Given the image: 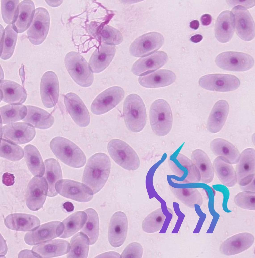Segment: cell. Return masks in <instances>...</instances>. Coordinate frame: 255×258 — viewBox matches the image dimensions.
I'll return each mask as SVG.
<instances>
[{
	"mask_svg": "<svg viewBox=\"0 0 255 258\" xmlns=\"http://www.w3.org/2000/svg\"><path fill=\"white\" fill-rule=\"evenodd\" d=\"M203 39V36L199 34H197L192 36L190 38V40L194 43L200 42Z\"/></svg>",
	"mask_w": 255,
	"mask_h": 258,
	"instance_id": "obj_56",
	"label": "cell"
},
{
	"mask_svg": "<svg viewBox=\"0 0 255 258\" xmlns=\"http://www.w3.org/2000/svg\"><path fill=\"white\" fill-rule=\"evenodd\" d=\"M1 100L10 104H21L27 98L24 88L18 84L12 81L2 80L0 81Z\"/></svg>",
	"mask_w": 255,
	"mask_h": 258,
	"instance_id": "obj_27",
	"label": "cell"
},
{
	"mask_svg": "<svg viewBox=\"0 0 255 258\" xmlns=\"http://www.w3.org/2000/svg\"><path fill=\"white\" fill-rule=\"evenodd\" d=\"M14 177L12 174L8 173H5L3 176V182L5 185H10L14 183Z\"/></svg>",
	"mask_w": 255,
	"mask_h": 258,
	"instance_id": "obj_53",
	"label": "cell"
},
{
	"mask_svg": "<svg viewBox=\"0 0 255 258\" xmlns=\"http://www.w3.org/2000/svg\"><path fill=\"white\" fill-rule=\"evenodd\" d=\"M0 115L3 124L11 123L23 119L26 116V106L21 104H10L0 108Z\"/></svg>",
	"mask_w": 255,
	"mask_h": 258,
	"instance_id": "obj_41",
	"label": "cell"
},
{
	"mask_svg": "<svg viewBox=\"0 0 255 258\" xmlns=\"http://www.w3.org/2000/svg\"><path fill=\"white\" fill-rule=\"evenodd\" d=\"M253 236L248 232H242L227 238L221 244L220 252L226 256H232L241 253L248 249L253 244Z\"/></svg>",
	"mask_w": 255,
	"mask_h": 258,
	"instance_id": "obj_19",
	"label": "cell"
},
{
	"mask_svg": "<svg viewBox=\"0 0 255 258\" xmlns=\"http://www.w3.org/2000/svg\"><path fill=\"white\" fill-rule=\"evenodd\" d=\"M167 54L162 51H158L141 58L133 64L132 71L134 75L142 76L160 68L167 62Z\"/></svg>",
	"mask_w": 255,
	"mask_h": 258,
	"instance_id": "obj_22",
	"label": "cell"
},
{
	"mask_svg": "<svg viewBox=\"0 0 255 258\" xmlns=\"http://www.w3.org/2000/svg\"><path fill=\"white\" fill-rule=\"evenodd\" d=\"M0 156L12 161L19 160L23 157L24 152L21 147L4 139L0 141Z\"/></svg>",
	"mask_w": 255,
	"mask_h": 258,
	"instance_id": "obj_45",
	"label": "cell"
},
{
	"mask_svg": "<svg viewBox=\"0 0 255 258\" xmlns=\"http://www.w3.org/2000/svg\"><path fill=\"white\" fill-rule=\"evenodd\" d=\"M3 138L15 144H21L31 141L36 134L34 127L30 124L19 122L4 126L2 128Z\"/></svg>",
	"mask_w": 255,
	"mask_h": 258,
	"instance_id": "obj_17",
	"label": "cell"
},
{
	"mask_svg": "<svg viewBox=\"0 0 255 258\" xmlns=\"http://www.w3.org/2000/svg\"><path fill=\"white\" fill-rule=\"evenodd\" d=\"M255 174L249 175L238 183L243 191L255 192Z\"/></svg>",
	"mask_w": 255,
	"mask_h": 258,
	"instance_id": "obj_50",
	"label": "cell"
},
{
	"mask_svg": "<svg viewBox=\"0 0 255 258\" xmlns=\"http://www.w3.org/2000/svg\"><path fill=\"white\" fill-rule=\"evenodd\" d=\"M191 158L199 172L200 182L206 184L211 182L214 178V171L211 162L207 154L201 149H196L192 152Z\"/></svg>",
	"mask_w": 255,
	"mask_h": 258,
	"instance_id": "obj_31",
	"label": "cell"
},
{
	"mask_svg": "<svg viewBox=\"0 0 255 258\" xmlns=\"http://www.w3.org/2000/svg\"><path fill=\"white\" fill-rule=\"evenodd\" d=\"M48 186L44 177L35 176L29 182L26 196V205L35 211L42 208L48 194Z\"/></svg>",
	"mask_w": 255,
	"mask_h": 258,
	"instance_id": "obj_13",
	"label": "cell"
},
{
	"mask_svg": "<svg viewBox=\"0 0 255 258\" xmlns=\"http://www.w3.org/2000/svg\"><path fill=\"white\" fill-rule=\"evenodd\" d=\"M70 248V244L67 241L56 239L36 245L32 250L41 257L51 258L66 254L69 251Z\"/></svg>",
	"mask_w": 255,
	"mask_h": 258,
	"instance_id": "obj_25",
	"label": "cell"
},
{
	"mask_svg": "<svg viewBox=\"0 0 255 258\" xmlns=\"http://www.w3.org/2000/svg\"><path fill=\"white\" fill-rule=\"evenodd\" d=\"M215 62L219 68L233 71H244L251 68L254 64L253 58L246 53L238 52H222L216 57Z\"/></svg>",
	"mask_w": 255,
	"mask_h": 258,
	"instance_id": "obj_8",
	"label": "cell"
},
{
	"mask_svg": "<svg viewBox=\"0 0 255 258\" xmlns=\"http://www.w3.org/2000/svg\"><path fill=\"white\" fill-rule=\"evenodd\" d=\"M213 166L214 172L223 185L230 187L236 184V174L232 164L223 158L218 157L214 160Z\"/></svg>",
	"mask_w": 255,
	"mask_h": 258,
	"instance_id": "obj_32",
	"label": "cell"
},
{
	"mask_svg": "<svg viewBox=\"0 0 255 258\" xmlns=\"http://www.w3.org/2000/svg\"><path fill=\"white\" fill-rule=\"evenodd\" d=\"M45 171L44 178L47 182L48 189L47 195L53 197L57 195L55 189V185L62 178V173L60 166L55 159L49 158L44 161Z\"/></svg>",
	"mask_w": 255,
	"mask_h": 258,
	"instance_id": "obj_37",
	"label": "cell"
},
{
	"mask_svg": "<svg viewBox=\"0 0 255 258\" xmlns=\"http://www.w3.org/2000/svg\"><path fill=\"white\" fill-rule=\"evenodd\" d=\"M40 91L45 106L51 108L56 105L58 99L59 88L58 78L54 72L48 71L44 74L41 79Z\"/></svg>",
	"mask_w": 255,
	"mask_h": 258,
	"instance_id": "obj_20",
	"label": "cell"
},
{
	"mask_svg": "<svg viewBox=\"0 0 255 258\" xmlns=\"http://www.w3.org/2000/svg\"><path fill=\"white\" fill-rule=\"evenodd\" d=\"M85 212L87 215V220L81 229V232L89 238L90 244L95 243L98 238L99 230V221L97 213L93 209L89 208Z\"/></svg>",
	"mask_w": 255,
	"mask_h": 258,
	"instance_id": "obj_42",
	"label": "cell"
},
{
	"mask_svg": "<svg viewBox=\"0 0 255 258\" xmlns=\"http://www.w3.org/2000/svg\"><path fill=\"white\" fill-rule=\"evenodd\" d=\"M24 158L27 165L34 176L41 177L45 172L44 164L38 150L34 146L28 144L24 148Z\"/></svg>",
	"mask_w": 255,
	"mask_h": 258,
	"instance_id": "obj_36",
	"label": "cell"
},
{
	"mask_svg": "<svg viewBox=\"0 0 255 258\" xmlns=\"http://www.w3.org/2000/svg\"><path fill=\"white\" fill-rule=\"evenodd\" d=\"M236 172L237 182L250 175L255 174V152L252 148L244 150L236 163Z\"/></svg>",
	"mask_w": 255,
	"mask_h": 258,
	"instance_id": "obj_35",
	"label": "cell"
},
{
	"mask_svg": "<svg viewBox=\"0 0 255 258\" xmlns=\"http://www.w3.org/2000/svg\"><path fill=\"white\" fill-rule=\"evenodd\" d=\"M101 35L102 41L105 43L111 45H119L123 40L122 36L119 30L107 25L102 28Z\"/></svg>",
	"mask_w": 255,
	"mask_h": 258,
	"instance_id": "obj_48",
	"label": "cell"
},
{
	"mask_svg": "<svg viewBox=\"0 0 255 258\" xmlns=\"http://www.w3.org/2000/svg\"><path fill=\"white\" fill-rule=\"evenodd\" d=\"M50 19L47 10L42 7L37 8L27 30L28 38L35 45L41 44L44 40L48 32Z\"/></svg>",
	"mask_w": 255,
	"mask_h": 258,
	"instance_id": "obj_9",
	"label": "cell"
},
{
	"mask_svg": "<svg viewBox=\"0 0 255 258\" xmlns=\"http://www.w3.org/2000/svg\"><path fill=\"white\" fill-rule=\"evenodd\" d=\"M110 161L108 156L102 153H96L88 159L84 170L82 181L95 194L103 188L110 171Z\"/></svg>",
	"mask_w": 255,
	"mask_h": 258,
	"instance_id": "obj_1",
	"label": "cell"
},
{
	"mask_svg": "<svg viewBox=\"0 0 255 258\" xmlns=\"http://www.w3.org/2000/svg\"><path fill=\"white\" fill-rule=\"evenodd\" d=\"M176 76L172 71L161 69L141 76L139 82L142 86L146 88H156L169 85L175 81Z\"/></svg>",
	"mask_w": 255,
	"mask_h": 258,
	"instance_id": "obj_24",
	"label": "cell"
},
{
	"mask_svg": "<svg viewBox=\"0 0 255 258\" xmlns=\"http://www.w3.org/2000/svg\"><path fill=\"white\" fill-rule=\"evenodd\" d=\"M108 150L112 159L123 168L134 171L139 167L140 161L138 155L124 141L118 139H112L108 144Z\"/></svg>",
	"mask_w": 255,
	"mask_h": 258,
	"instance_id": "obj_6",
	"label": "cell"
},
{
	"mask_svg": "<svg viewBox=\"0 0 255 258\" xmlns=\"http://www.w3.org/2000/svg\"><path fill=\"white\" fill-rule=\"evenodd\" d=\"M169 187L175 196L187 206L193 208L195 205L199 206L202 205L203 201L202 197L197 188H178L170 186Z\"/></svg>",
	"mask_w": 255,
	"mask_h": 258,
	"instance_id": "obj_38",
	"label": "cell"
},
{
	"mask_svg": "<svg viewBox=\"0 0 255 258\" xmlns=\"http://www.w3.org/2000/svg\"><path fill=\"white\" fill-rule=\"evenodd\" d=\"M64 101L67 110L75 122L80 127L87 126L90 121V114L80 98L76 94L70 92L65 96Z\"/></svg>",
	"mask_w": 255,
	"mask_h": 258,
	"instance_id": "obj_18",
	"label": "cell"
},
{
	"mask_svg": "<svg viewBox=\"0 0 255 258\" xmlns=\"http://www.w3.org/2000/svg\"><path fill=\"white\" fill-rule=\"evenodd\" d=\"M17 37V32L12 25L7 26L4 30L2 38L0 57L6 60L10 58L14 52Z\"/></svg>",
	"mask_w": 255,
	"mask_h": 258,
	"instance_id": "obj_43",
	"label": "cell"
},
{
	"mask_svg": "<svg viewBox=\"0 0 255 258\" xmlns=\"http://www.w3.org/2000/svg\"><path fill=\"white\" fill-rule=\"evenodd\" d=\"M64 230V226L62 222L56 221H50L26 233L24 236V240L28 245H35L59 237Z\"/></svg>",
	"mask_w": 255,
	"mask_h": 258,
	"instance_id": "obj_14",
	"label": "cell"
},
{
	"mask_svg": "<svg viewBox=\"0 0 255 258\" xmlns=\"http://www.w3.org/2000/svg\"><path fill=\"white\" fill-rule=\"evenodd\" d=\"M35 6L31 0H24L19 4L17 14L12 26L17 32L25 31L29 27L35 12Z\"/></svg>",
	"mask_w": 255,
	"mask_h": 258,
	"instance_id": "obj_33",
	"label": "cell"
},
{
	"mask_svg": "<svg viewBox=\"0 0 255 258\" xmlns=\"http://www.w3.org/2000/svg\"><path fill=\"white\" fill-rule=\"evenodd\" d=\"M236 33L242 39L252 40L255 37V25L253 18L245 7L241 5L235 6L232 9Z\"/></svg>",
	"mask_w": 255,
	"mask_h": 258,
	"instance_id": "obj_16",
	"label": "cell"
},
{
	"mask_svg": "<svg viewBox=\"0 0 255 258\" xmlns=\"http://www.w3.org/2000/svg\"><path fill=\"white\" fill-rule=\"evenodd\" d=\"M2 239L3 242H2L3 241L2 239L1 238V240L3 242L2 243L1 241V256H4V255L6 253L7 251V247L6 243L3 237Z\"/></svg>",
	"mask_w": 255,
	"mask_h": 258,
	"instance_id": "obj_55",
	"label": "cell"
},
{
	"mask_svg": "<svg viewBox=\"0 0 255 258\" xmlns=\"http://www.w3.org/2000/svg\"><path fill=\"white\" fill-rule=\"evenodd\" d=\"M199 84L202 88L209 90L226 92L237 89L240 82L239 79L233 75L214 74L202 76L199 80Z\"/></svg>",
	"mask_w": 255,
	"mask_h": 258,
	"instance_id": "obj_12",
	"label": "cell"
},
{
	"mask_svg": "<svg viewBox=\"0 0 255 258\" xmlns=\"http://www.w3.org/2000/svg\"><path fill=\"white\" fill-rule=\"evenodd\" d=\"M235 23L233 14L230 11L222 12L217 19L215 26V35L220 42L225 43L231 39L234 32Z\"/></svg>",
	"mask_w": 255,
	"mask_h": 258,
	"instance_id": "obj_26",
	"label": "cell"
},
{
	"mask_svg": "<svg viewBox=\"0 0 255 258\" xmlns=\"http://www.w3.org/2000/svg\"><path fill=\"white\" fill-rule=\"evenodd\" d=\"M211 150L216 156L225 159L232 164H236L240 154L237 149L232 144L221 138H216L211 142Z\"/></svg>",
	"mask_w": 255,
	"mask_h": 258,
	"instance_id": "obj_34",
	"label": "cell"
},
{
	"mask_svg": "<svg viewBox=\"0 0 255 258\" xmlns=\"http://www.w3.org/2000/svg\"><path fill=\"white\" fill-rule=\"evenodd\" d=\"M116 52L115 46L104 43L96 50L89 62L90 68L93 73H97L105 70L112 60Z\"/></svg>",
	"mask_w": 255,
	"mask_h": 258,
	"instance_id": "obj_28",
	"label": "cell"
},
{
	"mask_svg": "<svg viewBox=\"0 0 255 258\" xmlns=\"http://www.w3.org/2000/svg\"><path fill=\"white\" fill-rule=\"evenodd\" d=\"M235 204L245 209L255 210V192L243 191L237 194L234 198Z\"/></svg>",
	"mask_w": 255,
	"mask_h": 258,
	"instance_id": "obj_47",
	"label": "cell"
},
{
	"mask_svg": "<svg viewBox=\"0 0 255 258\" xmlns=\"http://www.w3.org/2000/svg\"><path fill=\"white\" fill-rule=\"evenodd\" d=\"M166 218L161 208H159L149 214L142 223V228L145 232L154 233L162 228Z\"/></svg>",
	"mask_w": 255,
	"mask_h": 258,
	"instance_id": "obj_44",
	"label": "cell"
},
{
	"mask_svg": "<svg viewBox=\"0 0 255 258\" xmlns=\"http://www.w3.org/2000/svg\"><path fill=\"white\" fill-rule=\"evenodd\" d=\"M4 222L5 226L10 229L24 232L33 230L40 224L39 219L36 216L22 213L8 215L5 219Z\"/></svg>",
	"mask_w": 255,
	"mask_h": 258,
	"instance_id": "obj_23",
	"label": "cell"
},
{
	"mask_svg": "<svg viewBox=\"0 0 255 258\" xmlns=\"http://www.w3.org/2000/svg\"><path fill=\"white\" fill-rule=\"evenodd\" d=\"M50 147L56 157L68 166L79 168L86 163V158L83 152L76 144L67 139L55 137L51 140Z\"/></svg>",
	"mask_w": 255,
	"mask_h": 258,
	"instance_id": "obj_2",
	"label": "cell"
},
{
	"mask_svg": "<svg viewBox=\"0 0 255 258\" xmlns=\"http://www.w3.org/2000/svg\"><path fill=\"white\" fill-rule=\"evenodd\" d=\"M171 170L177 178L171 181L178 184L198 183L200 181V175L196 167L191 159L183 154L179 153L175 159L169 160Z\"/></svg>",
	"mask_w": 255,
	"mask_h": 258,
	"instance_id": "obj_5",
	"label": "cell"
},
{
	"mask_svg": "<svg viewBox=\"0 0 255 258\" xmlns=\"http://www.w3.org/2000/svg\"><path fill=\"white\" fill-rule=\"evenodd\" d=\"M123 115L128 129L134 132H139L144 127L146 121L145 107L141 98L132 94L125 98L123 105Z\"/></svg>",
	"mask_w": 255,
	"mask_h": 258,
	"instance_id": "obj_3",
	"label": "cell"
},
{
	"mask_svg": "<svg viewBox=\"0 0 255 258\" xmlns=\"http://www.w3.org/2000/svg\"><path fill=\"white\" fill-rule=\"evenodd\" d=\"M229 110V105L226 101L220 100L215 103L207 122V128L210 132L216 133L222 129L226 120Z\"/></svg>",
	"mask_w": 255,
	"mask_h": 258,
	"instance_id": "obj_29",
	"label": "cell"
},
{
	"mask_svg": "<svg viewBox=\"0 0 255 258\" xmlns=\"http://www.w3.org/2000/svg\"><path fill=\"white\" fill-rule=\"evenodd\" d=\"M65 63L69 74L78 85L88 87L92 84L94 76L89 65L79 54L71 52L66 55Z\"/></svg>",
	"mask_w": 255,
	"mask_h": 258,
	"instance_id": "obj_4",
	"label": "cell"
},
{
	"mask_svg": "<svg viewBox=\"0 0 255 258\" xmlns=\"http://www.w3.org/2000/svg\"><path fill=\"white\" fill-rule=\"evenodd\" d=\"M149 116L151 128L156 135L164 136L170 131L172 115L170 107L165 101L162 99L155 101L151 107Z\"/></svg>",
	"mask_w": 255,
	"mask_h": 258,
	"instance_id": "obj_7",
	"label": "cell"
},
{
	"mask_svg": "<svg viewBox=\"0 0 255 258\" xmlns=\"http://www.w3.org/2000/svg\"><path fill=\"white\" fill-rule=\"evenodd\" d=\"M55 187L57 193L62 196L80 202H88L93 197L92 191L89 187L73 180H60Z\"/></svg>",
	"mask_w": 255,
	"mask_h": 258,
	"instance_id": "obj_11",
	"label": "cell"
},
{
	"mask_svg": "<svg viewBox=\"0 0 255 258\" xmlns=\"http://www.w3.org/2000/svg\"><path fill=\"white\" fill-rule=\"evenodd\" d=\"M143 250L139 243L133 242L128 245L125 248L121 256L122 258H141Z\"/></svg>",
	"mask_w": 255,
	"mask_h": 258,
	"instance_id": "obj_49",
	"label": "cell"
},
{
	"mask_svg": "<svg viewBox=\"0 0 255 258\" xmlns=\"http://www.w3.org/2000/svg\"><path fill=\"white\" fill-rule=\"evenodd\" d=\"M127 229L125 214L120 211L114 213L111 218L108 231V240L112 246L117 247L122 245L126 237Z\"/></svg>",
	"mask_w": 255,
	"mask_h": 258,
	"instance_id": "obj_21",
	"label": "cell"
},
{
	"mask_svg": "<svg viewBox=\"0 0 255 258\" xmlns=\"http://www.w3.org/2000/svg\"><path fill=\"white\" fill-rule=\"evenodd\" d=\"M226 1L230 6L241 5L247 9L251 8L255 5L254 0H227Z\"/></svg>",
	"mask_w": 255,
	"mask_h": 258,
	"instance_id": "obj_51",
	"label": "cell"
},
{
	"mask_svg": "<svg viewBox=\"0 0 255 258\" xmlns=\"http://www.w3.org/2000/svg\"><path fill=\"white\" fill-rule=\"evenodd\" d=\"M27 114L22 120L29 123L35 127L46 129L51 127L54 122L53 117L46 110L38 107L26 106Z\"/></svg>",
	"mask_w": 255,
	"mask_h": 258,
	"instance_id": "obj_30",
	"label": "cell"
},
{
	"mask_svg": "<svg viewBox=\"0 0 255 258\" xmlns=\"http://www.w3.org/2000/svg\"><path fill=\"white\" fill-rule=\"evenodd\" d=\"M90 244L89 239L86 235L81 232L78 233L70 241V249L67 257L87 258Z\"/></svg>",
	"mask_w": 255,
	"mask_h": 258,
	"instance_id": "obj_39",
	"label": "cell"
},
{
	"mask_svg": "<svg viewBox=\"0 0 255 258\" xmlns=\"http://www.w3.org/2000/svg\"><path fill=\"white\" fill-rule=\"evenodd\" d=\"M199 23L197 20H194L191 22L190 23V27L192 29H197L199 27Z\"/></svg>",
	"mask_w": 255,
	"mask_h": 258,
	"instance_id": "obj_57",
	"label": "cell"
},
{
	"mask_svg": "<svg viewBox=\"0 0 255 258\" xmlns=\"http://www.w3.org/2000/svg\"><path fill=\"white\" fill-rule=\"evenodd\" d=\"M19 0L1 1L2 17L7 24L13 23L16 17L19 6Z\"/></svg>",
	"mask_w": 255,
	"mask_h": 258,
	"instance_id": "obj_46",
	"label": "cell"
},
{
	"mask_svg": "<svg viewBox=\"0 0 255 258\" xmlns=\"http://www.w3.org/2000/svg\"><path fill=\"white\" fill-rule=\"evenodd\" d=\"M18 257L40 258L41 257L32 250L25 249L22 250L20 252L18 255Z\"/></svg>",
	"mask_w": 255,
	"mask_h": 258,
	"instance_id": "obj_52",
	"label": "cell"
},
{
	"mask_svg": "<svg viewBox=\"0 0 255 258\" xmlns=\"http://www.w3.org/2000/svg\"><path fill=\"white\" fill-rule=\"evenodd\" d=\"M87 219L85 212L78 211L72 214L62 222L64 230L59 237L66 238L71 236L82 228Z\"/></svg>",
	"mask_w": 255,
	"mask_h": 258,
	"instance_id": "obj_40",
	"label": "cell"
},
{
	"mask_svg": "<svg viewBox=\"0 0 255 258\" xmlns=\"http://www.w3.org/2000/svg\"><path fill=\"white\" fill-rule=\"evenodd\" d=\"M164 41V38L160 33L155 31L147 33L135 40L130 46L129 51L135 57L145 56L159 49Z\"/></svg>",
	"mask_w": 255,
	"mask_h": 258,
	"instance_id": "obj_10",
	"label": "cell"
},
{
	"mask_svg": "<svg viewBox=\"0 0 255 258\" xmlns=\"http://www.w3.org/2000/svg\"><path fill=\"white\" fill-rule=\"evenodd\" d=\"M124 94L123 89L119 86H113L107 89L93 101L91 106L92 112L96 115H101L109 111L121 101Z\"/></svg>",
	"mask_w": 255,
	"mask_h": 258,
	"instance_id": "obj_15",
	"label": "cell"
},
{
	"mask_svg": "<svg viewBox=\"0 0 255 258\" xmlns=\"http://www.w3.org/2000/svg\"><path fill=\"white\" fill-rule=\"evenodd\" d=\"M200 21L202 25L206 26L208 25L212 22V16L209 14H205L201 16Z\"/></svg>",
	"mask_w": 255,
	"mask_h": 258,
	"instance_id": "obj_54",
	"label": "cell"
}]
</instances>
